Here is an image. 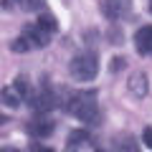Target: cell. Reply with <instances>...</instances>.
<instances>
[{
    "instance_id": "6da1fadb",
    "label": "cell",
    "mask_w": 152,
    "mask_h": 152,
    "mask_svg": "<svg viewBox=\"0 0 152 152\" xmlns=\"http://www.w3.org/2000/svg\"><path fill=\"white\" fill-rule=\"evenodd\" d=\"M66 109H69L71 117L81 119L84 124H96L102 119V109H99V102H96V94L89 89V91H76V94H69L64 99Z\"/></svg>"
},
{
    "instance_id": "7a4b0ae2",
    "label": "cell",
    "mask_w": 152,
    "mask_h": 152,
    "mask_svg": "<svg viewBox=\"0 0 152 152\" xmlns=\"http://www.w3.org/2000/svg\"><path fill=\"white\" fill-rule=\"evenodd\" d=\"M96 71H99V61L94 53H79L71 58L69 64V74L74 81H91V79H96Z\"/></svg>"
},
{
    "instance_id": "3957f363",
    "label": "cell",
    "mask_w": 152,
    "mask_h": 152,
    "mask_svg": "<svg viewBox=\"0 0 152 152\" xmlns=\"http://www.w3.org/2000/svg\"><path fill=\"white\" fill-rule=\"evenodd\" d=\"M31 109L36 112V117H43V114H48L51 109L58 104V96H56V91L48 86V84H43V86L38 89V91L31 94Z\"/></svg>"
},
{
    "instance_id": "277c9868",
    "label": "cell",
    "mask_w": 152,
    "mask_h": 152,
    "mask_svg": "<svg viewBox=\"0 0 152 152\" xmlns=\"http://www.w3.org/2000/svg\"><path fill=\"white\" fill-rule=\"evenodd\" d=\"M102 13L109 20H122V18H127L132 13V0H104Z\"/></svg>"
},
{
    "instance_id": "5b68a950",
    "label": "cell",
    "mask_w": 152,
    "mask_h": 152,
    "mask_svg": "<svg viewBox=\"0 0 152 152\" xmlns=\"http://www.w3.org/2000/svg\"><path fill=\"white\" fill-rule=\"evenodd\" d=\"M51 36H53V33H48L46 28L38 26V23H31V26H26V31H23V41H26L31 48H41V46H46L51 41Z\"/></svg>"
},
{
    "instance_id": "8992f818",
    "label": "cell",
    "mask_w": 152,
    "mask_h": 152,
    "mask_svg": "<svg viewBox=\"0 0 152 152\" xmlns=\"http://www.w3.org/2000/svg\"><path fill=\"white\" fill-rule=\"evenodd\" d=\"M127 89H129V94L134 99H145L147 89H150V81H147V76L142 74V71H134V74L129 76V81H127Z\"/></svg>"
},
{
    "instance_id": "52a82bcc",
    "label": "cell",
    "mask_w": 152,
    "mask_h": 152,
    "mask_svg": "<svg viewBox=\"0 0 152 152\" xmlns=\"http://www.w3.org/2000/svg\"><path fill=\"white\" fill-rule=\"evenodd\" d=\"M26 129H28L31 137H48L51 132H53V122H51L46 114H43V117H33V119L28 122Z\"/></svg>"
},
{
    "instance_id": "ba28073f",
    "label": "cell",
    "mask_w": 152,
    "mask_h": 152,
    "mask_svg": "<svg viewBox=\"0 0 152 152\" xmlns=\"http://www.w3.org/2000/svg\"><path fill=\"white\" fill-rule=\"evenodd\" d=\"M134 46L142 56H152V26H142L134 33Z\"/></svg>"
},
{
    "instance_id": "9c48e42d",
    "label": "cell",
    "mask_w": 152,
    "mask_h": 152,
    "mask_svg": "<svg viewBox=\"0 0 152 152\" xmlns=\"http://www.w3.org/2000/svg\"><path fill=\"white\" fill-rule=\"evenodd\" d=\"M112 152H140V147L129 134H119L112 140Z\"/></svg>"
},
{
    "instance_id": "30bf717a",
    "label": "cell",
    "mask_w": 152,
    "mask_h": 152,
    "mask_svg": "<svg viewBox=\"0 0 152 152\" xmlns=\"http://www.w3.org/2000/svg\"><path fill=\"white\" fill-rule=\"evenodd\" d=\"M13 89H15V94L20 96V102H28L31 99V81H28V76H18L15 81H13Z\"/></svg>"
},
{
    "instance_id": "8fae6325",
    "label": "cell",
    "mask_w": 152,
    "mask_h": 152,
    "mask_svg": "<svg viewBox=\"0 0 152 152\" xmlns=\"http://www.w3.org/2000/svg\"><path fill=\"white\" fill-rule=\"evenodd\" d=\"M0 102L8 104V107H18V104H20V96L15 94V89H13V86H5L3 91H0Z\"/></svg>"
},
{
    "instance_id": "7c38bea8",
    "label": "cell",
    "mask_w": 152,
    "mask_h": 152,
    "mask_svg": "<svg viewBox=\"0 0 152 152\" xmlns=\"http://www.w3.org/2000/svg\"><path fill=\"white\" fill-rule=\"evenodd\" d=\"M38 26H41V28H46V31H48V33H53L56 31V20H53V18H51V15H43V13H41V18H38Z\"/></svg>"
},
{
    "instance_id": "4fadbf2b",
    "label": "cell",
    "mask_w": 152,
    "mask_h": 152,
    "mask_svg": "<svg viewBox=\"0 0 152 152\" xmlns=\"http://www.w3.org/2000/svg\"><path fill=\"white\" fill-rule=\"evenodd\" d=\"M76 142H89V132L74 129V132H71V137H69V145H76Z\"/></svg>"
},
{
    "instance_id": "5bb4252c",
    "label": "cell",
    "mask_w": 152,
    "mask_h": 152,
    "mask_svg": "<svg viewBox=\"0 0 152 152\" xmlns=\"http://www.w3.org/2000/svg\"><path fill=\"white\" fill-rule=\"evenodd\" d=\"M23 5H26L28 10H38V8L43 5V0H23Z\"/></svg>"
},
{
    "instance_id": "9a60e30c",
    "label": "cell",
    "mask_w": 152,
    "mask_h": 152,
    "mask_svg": "<svg viewBox=\"0 0 152 152\" xmlns=\"http://www.w3.org/2000/svg\"><path fill=\"white\" fill-rule=\"evenodd\" d=\"M142 142H145V145L152 150V127H147V129L142 132Z\"/></svg>"
},
{
    "instance_id": "2e32d148",
    "label": "cell",
    "mask_w": 152,
    "mask_h": 152,
    "mask_svg": "<svg viewBox=\"0 0 152 152\" xmlns=\"http://www.w3.org/2000/svg\"><path fill=\"white\" fill-rule=\"evenodd\" d=\"M28 152H53V150H51V147H43V145H31Z\"/></svg>"
},
{
    "instance_id": "e0dca14e",
    "label": "cell",
    "mask_w": 152,
    "mask_h": 152,
    "mask_svg": "<svg viewBox=\"0 0 152 152\" xmlns=\"http://www.w3.org/2000/svg\"><path fill=\"white\" fill-rule=\"evenodd\" d=\"M0 152H20V150H15V147H3Z\"/></svg>"
},
{
    "instance_id": "ac0fdd59",
    "label": "cell",
    "mask_w": 152,
    "mask_h": 152,
    "mask_svg": "<svg viewBox=\"0 0 152 152\" xmlns=\"http://www.w3.org/2000/svg\"><path fill=\"white\" fill-rule=\"evenodd\" d=\"M10 3H13V0H3V5H5V8H8V5H10Z\"/></svg>"
},
{
    "instance_id": "d6986e66",
    "label": "cell",
    "mask_w": 152,
    "mask_h": 152,
    "mask_svg": "<svg viewBox=\"0 0 152 152\" xmlns=\"http://www.w3.org/2000/svg\"><path fill=\"white\" fill-rule=\"evenodd\" d=\"M3 122H5V114H0V124H3Z\"/></svg>"
},
{
    "instance_id": "ffe728a7",
    "label": "cell",
    "mask_w": 152,
    "mask_h": 152,
    "mask_svg": "<svg viewBox=\"0 0 152 152\" xmlns=\"http://www.w3.org/2000/svg\"><path fill=\"white\" fill-rule=\"evenodd\" d=\"M66 152H76V150H74V147H71V145H69V150H66Z\"/></svg>"
}]
</instances>
